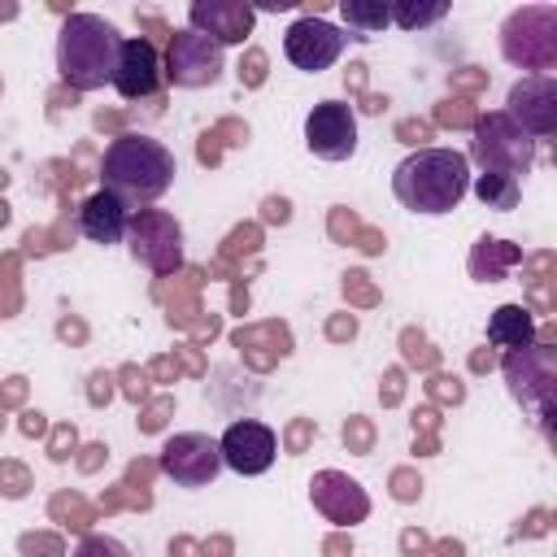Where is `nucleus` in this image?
Listing matches in <instances>:
<instances>
[{
    "mask_svg": "<svg viewBox=\"0 0 557 557\" xmlns=\"http://www.w3.org/2000/svg\"><path fill=\"white\" fill-rule=\"evenodd\" d=\"M174 174H178V161L161 139L126 131L104 148L100 191H109L126 209H152V200H161L170 191Z\"/></svg>",
    "mask_w": 557,
    "mask_h": 557,
    "instance_id": "obj_1",
    "label": "nucleus"
},
{
    "mask_svg": "<svg viewBox=\"0 0 557 557\" xmlns=\"http://www.w3.org/2000/svg\"><path fill=\"white\" fill-rule=\"evenodd\" d=\"M122 57V35L109 17L100 13H65L61 30H57V70L74 91H96L104 83H113Z\"/></svg>",
    "mask_w": 557,
    "mask_h": 557,
    "instance_id": "obj_3",
    "label": "nucleus"
},
{
    "mask_svg": "<svg viewBox=\"0 0 557 557\" xmlns=\"http://www.w3.org/2000/svg\"><path fill=\"white\" fill-rule=\"evenodd\" d=\"M218 453H222V466H226V470L252 479V474H265V470L274 466V457H278V435H274L265 422H257V418H239V422H231V426L222 431Z\"/></svg>",
    "mask_w": 557,
    "mask_h": 557,
    "instance_id": "obj_10",
    "label": "nucleus"
},
{
    "mask_svg": "<svg viewBox=\"0 0 557 557\" xmlns=\"http://www.w3.org/2000/svg\"><path fill=\"white\" fill-rule=\"evenodd\" d=\"M226 70V57H222V44H213L209 35L183 26L170 35V48H165V61H161V78L170 87H213Z\"/></svg>",
    "mask_w": 557,
    "mask_h": 557,
    "instance_id": "obj_6",
    "label": "nucleus"
},
{
    "mask_svg": "<svg viewBox=\"0 0 557 557\" xmlns=\"http://www.w3.org/2000/svg\"><path fill=\"white\" fill-rule=\"evenodd\" d=\"M470 191L487 205V209H496V213H509L513 205H518V178L513 174H496V170H483L474 183H470Z\"/></svg>",
    "mask_w": 557,
    "mask_h": 557,
    "instance_id": "obj_18",
    "label": "nucleus"
},
{
    "mask_svg": "<svg viewBox=\"0 0 557 557\" xmlns=\"http://www.w3.org/2000/svg\"><path fill=\"white\" fill-rule=\"evenodd\" d=\"M305 144L318 161H348L357 152V113L348 100H318L305 113Z\"/></svg>",
    "mask_w": 557,
    "mask_h": 557,
    "instance_id": "obj_8",
    "label": "nucleus"
},
{
    "mask_svg": "<svg viewBox=\"0 0 557 557\" xmlns=\"http://www.w3.org/2000/svg\"><path fill=\"white\" fill-rule=\"evenodd\" d=\"M70 557H131V548L122 544V540H113V535H83L78 544H74V553Z\"/></svg>",
    "mask_w": 557,
    "mask_h": 557,
    "instance_id": "obj_20",
    "label": "nucleus"
},
{
    "mask_svg": "<svg viewBox=\"0 0 557 557\" xmlns=\"http://www.w3.org/2000/svg\"><path fill=\"white\" fill-rule=\"evenodd\" d=\"M122 100H148L157 87H161V57L148 39H122V57H117V70H113V83H109Z\"/></svg>",
    "mask_w": 557,
    "mask_h": 557,
    "instance_id": "obj_13",
    "label": "nucleus"
},
{
    "mask_svg": "<svg viewBox=\"0 0 557 557\" xmlns=\"http://www.w3.org/2000/svg\"><path fill=\"white\" fill-rule=\"evenodd\" d=\"M470 157L483 165V170H496V174H527L535 165V139L527 131H518L505 109L500 113H483L474 117V139H470Z\"/></svg>",
    "mask_w": 557,
    "mask_h": 557,
    "instance_id": "obj_5",
    "label": "nucleus"
},
{
    "mask_svg": "<svg viewBox=\"0 0 557 557\" xmlns=\"http://www.w3.org/2000/svg\"><path fill=\"white\" fill-rule=\"evenodd\" d=\"M339 17L348 22V39H370L379 35L383 26H392V13H387V0H339Z\"/></svg>",
    "mask_w": 557,
    "mask_h": 557,
    "instance_id": "obj_17",
    "label": "nucleus"
},
{
    "mask_svg": "<svg viewBox=\"0 0 557 557\" xmlns=\"http://www.w3.org/2000/svg\"><path fill=\"white\" fill-rule=\"evenodd\" d=\"M157 466L178 487H209L218 479V470H222V453H218V440L213 435H205V431H178V435H170L161 444Z\"/></svg>",
    "mask_w": 557,
    "mask_h": 557,
    "instance_id": "obj_7",
    "label": "nucleus"
},
{
    "mask_svg": "<svg viewBox=\"0 0 557 557\" xmlns=\"http://www.w3.org/2000/svg\"><path fill=\"white\" fill-rule=\"evenodd\" d=\"M309 500L335 527H352V522L370 518V492L357 479H348L344 470H318L309 479Z\"/></svg>",
    "mask_w": 557,
    "mask_h": 557,
    "instance_id": "obj_12",
    "label": "nucleus"
},
{
    "mask_svg": "<svg viewBox=\"0 0 557 557\" xmlns=\"http://www.w3.org/2000/svg\"><path fill=\"white\" fill-rule=\"evenodd\" d=\"M487 344L505 352H522L535 344V318L527 305H500L487 318Z\"/></svg>",
    "mask_w": 557,
    "mask_h": 557,
    "instance_id": "obj_16",
    "label": "nucleus"
},
{
    "mask_svg": "<svg viewBox=\"0 0 557 557\" xmlns=\"http://www.w3.org/2000/svg\"><path fill=\"white\" fill-rule=\"evenodd\" d=\"M505 117L527 131L531 139H544L557 131V83L548 74H527L509 87V100H505Z\"/></svg>",
    "mask_w": 557,
    "mask_h": 557,
    "instance_id": "obj_11",
    "label": "nucleus"
},
{
    "mask_svg": "<svg viewBox=\"0 0 557 557\" xmlns=\"http://www.w3.org/2000/svg\"><path fill=\"white\" fill-rule=\"evenodd\" d=\"M126 252L152 274H174L183 265V226L165 209H135L126 222Z\"/></svg>",
    "mask_w": 557,
    "mask_h": 557,
    "instance_id": "obj_4",
    "label": "nucleus"
},
{
    "mask_svg": "<svg viewBox=\"0 0 557 557\" xmlns=\"http://www.w3.org/2000/svg\"><path fill=\"white\" fill-rule=\"evenodd\" d=\"M126 222H131V209L122 200H113L109 191H91L83 205H78V231L109 248V244H122L126 239Z\"/></svg>",
    "mask_w": 557,
    "mask_h": 557,
    "instance_id": "obj_15",
    "label": "nucleus"
},
{
    "mask_svg": "<svg viewBox=\"0 0 557 557\" xmlns=\"http://www.w3.org/2000/svg\"><path fill=\"white\" fill-rule=\"evenodd\" d=\"M470 191V157L457 148H418L392 170V196L422 218L453 213Z\"/></svg>",
    "mask_w": 557,
    "mask_h": 557,
    "instance_id": "obj_2",
    "label": "nucleus"
},
{
    "mask_svg": "<svg viewBox=\"0 0 557 557\" xmlns=\"http://www.w3.org/2000/svg\"><path fill=\"white\" fill-rule=\"evenodd\" d=\"M387 13H392V22H396L400 30H422V26H435V22L448 17V0H431V4L396 0V4H387Z\"/></svg>",
    "mask_w": 557,
    "mask_h": 557,
    "instance_id": "obj_19",
    "label": "nucleus"
},
{
    "mask_svg": "<svg viewBox=\"0 0 557 557\" xmlns=\"http://www.w3.org/2000/svg\"><path fill=\"white\" fill-rule=\"evenodd\" d=\"M344 39H348V35H339L326 17L305 13V17H296V22L283 30V57H287L296 70H305V74H322V70H331V65L339 61Z\"/></svg>",
    "mask_w": 557,
    "mask_h": 557,
    "instance_id": "obj_9",
    "label": "nucleus"
},
{
    "mask_svg": "<svg viewBox=\"0 0 557 557\" xmlns=\"http://www.w3.org/2000/svg\"><path fill=\"white\" fill-rule=\"evenodd\" d=\"M252 9L248 4H226V0H196L191 9H187V26L191 30H200V35H209L213 44H244L248 35H252Z\"/></svg>",
    "mask_w": 557,
    "mask_h": 557,
    "instance_id": "obj_14",
    "label": "nucleus"
},
{
    "mask_svg": "<svg viewBox=\"0 0 557 557\" xmlns=\"http://www.w3.org/2000/svg\"><path fill=\"white\" fill-rule=\"evenodd\" d=\"M17 548H22L26 557H61V544H57V540H48V535H39V540H35V535H22V544H17Z\"/></svg>",
    "mask_w": 557,
    "mask_h": 557,
    "instance_id": "obj_21",
    "label": "nucleus"
}]
</instances>
